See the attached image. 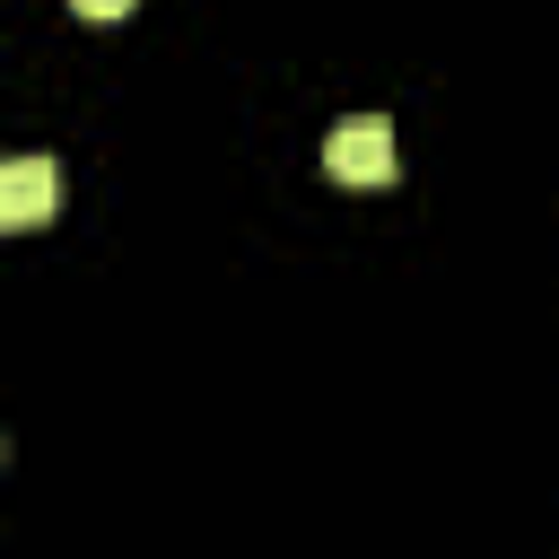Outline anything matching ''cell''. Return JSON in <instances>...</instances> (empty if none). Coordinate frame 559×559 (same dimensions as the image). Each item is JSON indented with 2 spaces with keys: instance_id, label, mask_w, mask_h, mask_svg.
Returning a JSON list of instances; mask_svg holds the SVG:
<instances>
[{
  "instance_id": "1",
  "label": "cell",
  "mask_w": 559,
  "mask_h": 559,
  "mask_svg": "<svg viewBox=\"0 0 559 559\" xmlns=\"http://www.w3.org/2000/svg\"><path fill=\"white\" fill-rule=\"evenodd\" d=\"M323 166H332V183H393V122H384V114H349V122H332Z\"/></svg>"
},
{
  "instance_id": "3",
  "label": "cell",
  "mask_w": 559,
  "mask_h": 559,
  "mask_svg": "<svg viewBox=\"0 0 559 559\" xmlns=\"http://www.w3.org/2000/svg\"><path fill=\"white\" fill-rule=\"evenodd\" d=\"M79 17H96V26H114V17H131V0H70Z\"/></svg>"
},
{
  "instance_id": "2",
  "label": "cell",
  "mask_w": 559,
  "mask_h": 559,
  "mask_svg": "<svg viewBox=\"0 0 559 559\" xmlns=\"http://www.w3.org/2000/svg\"><path fill=\"white\" fill-rule=\"evenodd\" d=\"M52 192H61L52 157H9L0 166V227H44L52 218Z\"/></svg>"
}]
</instances>
